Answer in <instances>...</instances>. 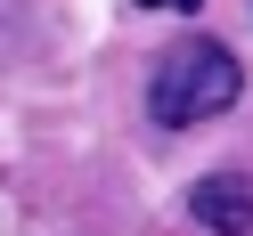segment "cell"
<instances>
[{
  "label": "cell",
  "instance_id": "6da1fadb",
  "mask_svg": "<svg viewBox=\"0 0 253 236\" xmlns=\"http://www.w3.org/2000/svg\"><path fill=\"white\" fill-rule=\"evenodd\" d=\"M245 98V66H237L220 41H171L164 57H155V82H147V114L164 122V131H196V122L229 114V106Z\"/></svg>",
  "mask_w": 253,
  "mask_h": 236
},
{
  "label": "cell",
  "instance_id": "7a4b0ae2",
  "mask_svg": "<svg viewBox=\"0 0 253 236\" xmlns=\"http://www.w3.org/2000/svg\"><path fill=\"white\" fill-rule=\"evenodd\" d=\"M188 220L212 236H253V179L245 171H212L188 187Z\"/></svg>",
  "mask_w": 253,
  "mask_h": 236
}]
</instances>
